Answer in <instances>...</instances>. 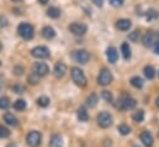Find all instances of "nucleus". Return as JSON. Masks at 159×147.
Listing matches in <instances>:
<instances>
[{"label": "nucleus", "mask_w": 159, "mask_h": 147, "mask_svg": "<svg viewBox=\"0 0 159 147\" xmlns=\"http://www.w3.org/2000/svg\"><path fill=\"white\" fill-rule=\"evenodd\" d=\"M136 105H137V102L128 95L121 97L117 103V108L120 110H131V109H134Z\"/></svg>", "instance_id": "1"}, {"label": "nucleus", "mask_w": 159, "mask_h": 147, "mask_svg": "<svg viewBox=\"0 0 159 147\" xmlns=\"http://www.w3.org/2000/svg\"><path fill=\"white\" fill-rule=\"evenodd\" d=\"M70 73H72L73 82H74L77 85H79V87H85V85H86V77H85L84 72H83L80 68L73 67L72 71H70Z\"/></svg>", "instance_id": "2"}, {"label": "nucleus", "mask_w": 159, "mask_h": 147, "mask_svg": "<svg viewBox=\"0 0 159 147\" xmlns=\"http://www.w3.org/2000/svg\"><path fill=\"white\" fill-rule=\"evenodd\" d=\"M98 125L102 129H107L112 125V116L107 111H102L98 115Z\"/></svg>", "instance_id": "3"}, {"label": "nucleus", "mask_w": 159, "mask_h": 147, "mask_svg": "<svg viewBox=\"0 0 159 147\" xmlns=\"http://www.w3.org/2000/svg\"><path fill=\"white\" fill-rule=\"evenodd\" d=\"M17 31H19V35L25 40H31L34 37V27L30 24H25V22L20 24L17 27Z\"/></svg>", "instance_id": "4"}, {"label": "nucleus", "mask_w": 159, "mask_h": 147, "mask_svg": "<svg viewBox=\"0 0 159 147\" xmlns=\"http://www.w3.org/2000/svg\"><path fill=\"white\" fill-rule=\"evenodd\" d=\"M72 57H73V59L75 62H78L80 64H85L90 59V55L85 50H77V51H74L72 53Z\"/></svg>", "instance_id": "5"}, {"label": "nucleus", "mask_w": 159, "mask_h": 147, "mask_svg": "<svg viewBox=\"0 0 159 147\" xmlns=\"http://www.w3.org/2000/svg\"><path fill=\"white\" fill-rule=\"evenodd\" d=\"M41 134L39 131H30L26 136V142L30 147H39L41 144Z\"/></svg>", "instance_id": "6"}, {"label": "nucleus", "mask_w": 159, "mask_h": 147, "mask_svg": "<svg viewBox=\"0 0 159 147\" xmlns=\"http://www.w3.org/2000/svg\"><path fill=\"white\" fill-rule=\"evenodd\" d=\"M31 55H32L35 58L44 59V58H48V57H49L51 52H49V50H48L46 46H37V47L32 48Z\"/></svg>", "instance_id": "7"}, {"label": "nucleus", "mask_w": 159, "mask_h": 147, "mask_svg": "<svg viewBox=\"0 0 159 147\" xmlns=\"http://www.w3.org/2000/svg\"><path fill=\"white\" fill-rule=\"evenodd\" d=\"M111 82H112V74H111V72H110L109 69L104 68V69L100 72L99 77H98V83H99L100 85L105 87V85H109Z\"/></svg>", "instance_id": "8"}, {"label": "nucleus", "mask_w": 159, "mask_h": 147, "mask_svg": "<svg viewBox=\"0 0 159 147\" xmlns=\"http://www.w3.org/2000/svg\"><path fill=\"white\" fill-rule=\"evenodd\" d=\"M86 30H88L86 25H85V24H81V22H74V24H72V25L69 26V31H70L72 34L77 35V36L84 35V34L86 32Z\"/></svg>", "instance_id": "9"}, {"label": "nucleus", "mask_w": 159, "mask_h": 147, "mask_svg": "<svg viewBox=\"0 0 159 147\" xmlns=\"http://www.w3.org/2000/svg\"><path fill=\"white\" fill-rule=\"evenodd\" d=\"M32 69H34V73L39 74L40 77H43V75L48 74V72H49L48 66H47L46 63H43V62H36V63L34 64Z\"/></svg>", "instance_id": "10"}, {"label": "nucleus", "mask_w": 159, "mask_h": 147, "mask_svg": "<svg viewBox=\"0 0 159 147\" xmlns=\"http://www.w3.org/2000/svg\"><path fill=\"white\" fill-rule=\"evenodd\" d=\"M53 73L57 78H62L64 77V74L67 73V66L63 63V62H58L56 66H54V69H53Z\"/></svg>", "instance_id": "11"}, {"label": "nucleus", "mask_w": 159, "mask_h": 147, "mask_svg": "<svg viewBox=\"0 0 159 147\" xmlns=\"http://www.w3.org/2000/svg\"><path fill=\"white\" fill-rule=\"evenodd\" d=\"M141 141L143 142V145L146 147H152L153 146V136L149 131H143L141 134Z\"/></svg>", "instance_id": "12"}, {"label": "nucleus", "mask_w": 159, "mask_h": 147, "mask_svg": "<svg viewBox=\"0 0 159 147\" xmlns=\"http://www.w3.org/2000/svg\"><path fill=\"white\" fill-rule=\"evenodd\" d=\"M49 147H63V137L58 134H54L51 136Z\"/></svg>", "instance_id": "13"}, {"label": "nucleus", "mask_w": 159, "mask_h": 147, "mask_svg": "<svg viewBox=\"0 0 159 147\" xmlns=\"http://www.w3.org/2000/svg\"><path fill=\"white\" fill-rule=\"evenodd\" d=\"M106 57H107V59H109L110 63H115V62H117L119 53H117L116 48H115V47H109L107 51H106Z\"/></svg>", "instance_id": "14"}, {"label": "nucleus", "mask_w": 159, "mask_h": 147, "mask_svg": "<svg viewBox=\"0 0 159 147\" xmlns=\"http://www.w3.org/2000/svg\"><path fill=\"white\" fill-rule=\"evenodd\" d=\"M4 121H5L7 125H10V126H17V125H19L17 117H16L14 114H11V112H6V114L4 115Z\"/></svg>", "instance_id": "15"}, {"label": "nucleus", "mask_w": 159, "mask_h": 147, "mask_svg": "<svg viewBox=\"0 0 159 147\" xmlns=\"http://www.w3.org/2000/svg\"><path fill=\"white\" fill-rule=\"evenodd\" d=\"M131 25H132V22H131V20H128V19H120L119 21H117V24H116L117 29H120L121 31H127V30H129Z\"/></svg>", "instance_id": "16"}, {"label": "nucleus", "mask_w": 159, "mask_h": 147, "mask_svg": "<svg viewBox=\"0 0 159 147\" xmlns=\"http://www.w3.org/2000/svg\"><path fill=\"white\" fill-rule=\"evenodd\" d=\"M142 42H143V45L146 46V47H151V46H153L154 45V42H156V37L153 35V32H148V34H146L143 38H142Z\"/></svg>", "instance_id": "17"}, {"label": "nucleus", "mask_w": 159, "mask_h": 147, "mask_svg": "<svg viewBox=\"0 0 159 147\" xmlns=\"http://www.w3.org/2000/svg\"><path fill=\"white\" fill-rule=\"evenodd\" d=\"M42 36L44 38H47V40H52V38L56 37V31L51 26H44L43 30H42Z\"/></svg>", "instance_id": "18"}, {"label": "nucleus", "mask_w": 159, "mask_h": 147, "mask_svg": "<svg viewBox=\"0 0 159 147\" xmlns=\"http://www.w3.org/2000/svg\"><path fill=\"white\" fill-rule=\"evenodd\" d=\"M121 52H122V56H123L125 59H129L131 58V48H129V45L127 42H123L122 43Z\"/></svg>", "instance_id": "19"}, {"label": "nucleus", "mask_w": 159, "mask_h": 147, "mask_svg": "<svg viewBox=\"0 0 159 147\" xmlns=\"http://www.w3.org/2000/svg\"><path fill=\"white\" fill-rule=\"evenodd\" d=\"M98 102H99V98H98V95L94 94V93L90 94V95L86 98V105H88L89 108H94V107H96Z\"/></svg>", "instance_id": "20"}, {"label": "nucleus", "mask_w": 159, "mask_h": 147, "mask_svg": "<svg viewBox=\"0 0 159 147\" xmlns=\"http://www.w3.org/2000/svg\"><path fill=\"white\" fill-rule=\"evenodd\" d=\"M47 15H48L49 17H52V19H57V17H59V15H61V10H59L58 7H56V6H51V7L47 10Z\"/></svg>", "instance_id": "21"}, {"label": "nucleus", "mask_w": 159, "mask_h": 147, "mask_svg": "<svg viewBox=\"0 0 159 147\" xmlns=\"http://www.w3.org/2000/svg\"><path fill=\"white\" fill-rule=\"evenodd\" d=\"M26 107H27V104H26V102L24 99H17L14 103V109L17 111H24L26 109Z\"/></svg>", "instance_id": "22"}, {"label": "nucleus", "mask_w": 159, "mask_h": 147, "mask_svg": "<svg viewBox=\"0 0 159 147\" xmlns=\"http://www.w3.org/2000/svg\"><path fill=\"white\" fill-rule=\"evenodd\" d=\"M78 119H79V121H83V122H85V121L89 120L88 111L85 110L84 108H79V109H78Z\"/></svg>", "instance_id": "23"}, {"label": "nucleus", "mask_w": 159, "mask_h": 147, "mask_svg": "<svg viewBox=\"0 0 159 147\" xmlns=\"http://www.w3.org/2000/svg\"><path fill=\"white\" fill-rule=\"evenodd\" d=\"M144 75H146L148 79H153L154 75H156V69H154L152 66H146V67H144Z\"/></svg>", "instance_id": "24"}, {"label": "nucleus", "mask_w": 159, "mask_h": 147, "mask_svg": "<svg viewBox=\"0 0 159 147\" xmlns=\"http://www.w3.org/2000/svg\"><path fill=\"white\" fill-rule=\"evenodd\" d=\"M27 82H29V84H31V85H37L39 82H40V75L36 73H31L29 75V78H27Z\"/></svg>", "instance_id": "25"}, {"label": "nucleus", "mask_w": 159, "mask_h": 147, "mask_svg": "<svg viewBox=\"0 0 159 147\" xmlns=\"http://www.w3.org/2000/svg\"><path fill=\"white\" fill-rule=\"evenodd\" d=\"M131 84H132L134 88L141 89V88L143 87V80H142V78H139V77H133V78L131 79Z\"/></svg>", "instance_id": "26"}, {"label": "nucleus", "mask_w": 159, "mask_h": 147, "mask_svg": "<svg viewBox=\"0 0 159 147\" xmlns=\"http://www.w3.org/2000/svg\"><path fill=\"white\" fill-rule=\"evenodd\" d=\"M133 120L136 121V122H142L143 120H144V111L143 110H137L134 114H133Z\"/></svg>", "instance_id": "27"}, {"label": "nucleus", "mask_w": 159, "mask_h": 147, "mask_svg": "<svg viewBox=\"0 0 159 147\" xmlns=\"http://www.w3.org/2000/svg\"><path fill=\"white\" fill-rule=\"evenodd\" d=\"M37 104L40 105L41 108H46L49 105V98L48 97H40L37 99Z\"/></svg>", "instance_id": "28"}, {"label": "nucleus", "mask_w": 159, "mask_h": 147, "mask_svg": "<svg viewBox=\"0 0 159 147\" xmlns=\"http://www.w3.org/2000/svg\"><path fill=\"white\" fill-rule=\"evenodd\" d=\"M119 132L121 135L126 136V135H128V134L131 132V127H129L128 125H126V124H122V125L119 126Z\"/></svg>", "instance_id": "29"}, {"label": "nucleus", "mask_w": 159, "mask_h": 147, "mask_svg": "<svg viewBox=\"0 0 159 147\" xmlns=\"http://www.w3.org/2000/svg\"><path fill=\"white\" fill-rule=\"evenodd\" d=\"M101 97H102V99H104L105 102H107V103H112V102H114V97H112V94H111L109 90H104V92L101 93Z\"/></svg>", "instance_id": "30"}, {"label": "nucleus", "mask_w": 159, "mask_h": 147, "mask_svg": "<svg viewBox=\"0 0 159 147\" xmlns=\"http://www.w3.org/2000/svg\"><path fill=\"white\" fill-rule=\"evenodd\" d=\"M10 134H11V132H10V130H9L7 127L0 125V139H6V137L10 136Z\"/></svg>", "instance_id": "31"}, {"label": "nucleus", "mask_w": 159, "mask_h": 147, "mask_svg": "<svg viewBox=\"0 0 159 147\" xmlns=\"http://www.w3.org/2000/svg\"><path fill=\"white\" fill-rule=\"evenodd\" d=\"M10 107V100L6 97H1L0 98V109H7Z\"/></svg>", "instance_id": "32"}, {"label": "nucleus", "mask_w": 159, "mask_h": 147, "mask_svg": "<svg viewBox=\"0 0 159 147\" xmlns=\"http://www.w3.org/2000/svg\"><path fill=\"white\" fill-rule=\"evenodd\" d=\"M12 92H15L16 94H22L25 92V88L22 85H20V84H15L12 87Z\"/></svg>", "instance_id": "33"}, {"label": "nucleus", "mask_w": 159, "mask_h": 147, "mask_svg": "<svg viewBox=\"0 0 159 147\" xmlns=\"http://www.w3.org/2000/svg\"><path fill=\"white\" fill-rule=\"evenodd\" d=\"M7 24H9L7 17H6V16H4V15H1V16H0V29L6 27V26H7Z\"/></svg>", "instance_id": "34"}, {"label": "nucleus", "mask_w": 159, "mask_h": 147, "mask_svg": "<svg viewBox=\"0 0 159 147\" xmlns=\"http://www.w3.org/2000/svg\"><path fill=\"white\" fill-rule=\"evenodd\" d=\"M14 74L17 75V77L22 75V74H24V68H22L21 66H15V67H14Z\"/></svg>", "instance_id": "35"}, {"label": "nucleus", "mask_w": 159, "mask_h": 147, "mask_svg": "<svg viewBox=\"0 0 159 147\" xmlns=\"http://www.w3.org/2000/svg\"><path fill=\"white\" fill-rule=\"evenodd\" d=\"M158 16H159V14L156 10H149V11H148V15H147L148 20H151V19H157Z\"/></svg>", "instance_id": "36"}, {"label": "nucleus", "mask_w": 159, "mask_h": 147, "mask_svg": "<svg viewBox=\"0 0 159 147\" xmlns=\"http://www.w3.org/2000/svg\"><path fill=\"white\" fill-rule=\"evenodd\" d=\"M138 37H139V32H138V31H133V32H131V34H129V36H128V38H129L131 41L136 42V41L138 40Z\"/></svg>", "instance_id": "37"}, {"label": "nucleus", "mask_w": 159, "mask_h": 147, "mask_svg": "<svg viewBox=\"0 0 159 147\" xmlns=\"http://www.w3.org/2000/svg\"><path fill=\"white\" fill-rule=\"evenodd\" d=\"M123 1H125V0H110V4H111L112 6L119 7V6H121V5L123 4Z\"/></svg>", "instance_id": "38"}, {"label": "nucleus", "mask_w": 159, "mask_h": 147, "mask_svg": "<svg viewBox=\"0 0 159 147\" xmlns=\"http://www.w3.org/2000/svg\"><path fill=\"white\" fill-rule=\"evenodd\" d=\"M93 2L96 5V6H102V4H104V0H93Z\"/></svg>", "instance_id": "39"}, {"label": "nucleus", "mask_w": 159, "mask_h": 147, "mask_svg": "<svg viewBox=\"0 0 159 147\" xmlns=\"http://www.w3.org/2000/svg\"><path fill=\"white\" fill-rule=\"evenodd\" d=\"M156 52H157V55H159V42H157V45H156Z\"/></svg>", "instance_id": "40"}, {"label": "nucleus", "mask_w": 159, "mask_h": 147, "mask_svg": "<svg viewBox=\"0 0 159 147\" xmlns=\"http://www.w3.org/2000/svg\"><path fill=\"white\" fill-rule=\"evenodd\" d=\"M39 1H40V4H42V5H46L48 2V0H39Z\"/></svg>", "instance_id": "41"}, {"label": "nucleus", "mask_w": 159, "mask_h": 147, "mask_svg": "<svg viewBox=\"0 0 159 147\" xmlns=\"http://www.w3.org/2000/svg\"><path fill=\"white\" fill-rule=\"evenodd\" d=\"M6 147H17V146H16L15 144H9V145H7Z\"/></svg>", "instance_id": "42"}, {"label": "nucleus", "mask_w": 159, "mask_h": 147, "mask_svg": "<svg viewBox=\"0 0 159 147\" xmlns=\"http://www.w3.org/2000/svg\"><path fill=\"white\" fill-rule=\"evenodd\" d=\"M157 107H158V108H159V97H158V98H157Z\"/></svg>", "instance_id": "43"}, {"label": "nucleus", "mask_w": 159, "mask_h": 147, "mask_svg": "<svg viewBox=\"0 0 159 147\" xmlns=\"http://www.w3.org/2000/svg\"><path fill=\"white\" fill-rule=\"evenodd\" d=\"M1 50H2V43L0 42V52H1Z\"/></svg>", "instance_id": "44"}, {"label": "nucleus", "mask_w": 159, "mask_h": 147, "mask_svg": "<svg viewBox=\"0 0 159 147\" xmlns=\"http://www.w3.org/2000/svg\"><path fill=\"white\" fill-rule=\"evenodd\" d=\"M11 1H14V2H19V1H21V0H11Z\"/></svg>", "instance_id": "45"}, {"label": "nucleus", "mask_w": 159, "mask_h": 147, "mask_svg": "<svg viewBox=\"0 0 159 147\" xmlns=\"http://www.w3.org/2000/svg\"><path fill=\"white\" fill-rule=\"evenodd\" d=\"M133 147H141V146H138V145H134Z\"/></svg>", "instance_id": "46"}, {"label": "nucleus", "mask_w": 159, "mask_h": 147, "mask_svg": "<svg viewBox=\"0 0 159 147\" xmlns=\"http://www.w3.org/2000/svg\"><path fill=\"white\" fill-rule=\"evenodd\" d=\"M0 66H1V62H0Z\"/></svg>", "instance_id": "47"}, {"label": "nucleus", "mask_w": 159, "mask_h": 147, "mask_svg": "<svg viewBox=\"0 0 159 147\" xmlns=\"http://www.w3.org/2000/svg\"><path fill=\"white\" fill-rule=\"evenodd\" d=\"M158 136H159V131H158Z\"/></svg>", "instance_id": "48"}]
</instances>
